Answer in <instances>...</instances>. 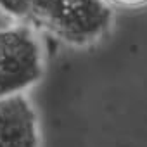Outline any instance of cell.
Returning a JSON list of instances; mask_svg holds the SVG:
<instances>
[{
	"label": "cell",
	"mask_w": 147,
	"mask_h": 147,
	"mask_svg": "<svg viewBox=\"0 0 147 147\" xmlns=\"http://www.w3.org/2000/svg\"><path fill=\"white\" fill-rule=\"evenodd\" d=\"M30 18L62 42L83 47L107 31L113 9L109 0H33Z\"/></svg>",
	"instance_id": "cell-1"
},
{
	"label": "cell",
	"mask_w": 147,
	"mask_h": 147,
	"mask_svg": "<svg viewBox=\"0 0 147 147\" xmlns=\"http://www.w3.org/2000/svg\"><path fill=\"white\" fill-rule=\"evenodd\" d=\"M43 73V54L36 33L18 21L0 30V99L23 94Z\"/></svg>",
	"instance_id": "cell-2"
},
{
	"label": "cell",
	"mask_w": 147,
	"mask_h": 147,
	"mask_svg": "<svg viewBox=\"0 0 147 147\" xmlns=\"http://www.w3.org/2000/svg\"><path fill=\"white\" fill-rule=\"evenodd\" d=\"M0 147H40L36 114L23 94L0 99Z\"/></svg>",
	"instance_id": "cell-3"
},
{
	"label": "cell",
	"mask_w": 147,
	"mask_h": 147,
	"mask_svg": "<svg viewBox=\"0 0 147 147\" xmlns=\"http://www.w3.org/2000/svg\"><path fill=\"white\" fill-rule=\"evenodd\" d=\"M33 0H0V7L18 21L30 19Z\"/></svg>",
	"instance_id": "cell-4"
},
{
	"label": "cell",
	"mask_w": 147,
	"mask_h": 147,
	"mask_svg": "<svg viewBox=\"0 0 147 147\" xmlns=\"http://www.w3.org/2000/svg\"><path fill=\"white\" fill-rule=\"evenodd\" d=\"M109 2L119 7H126V9H140L147 5V0H109Z\"/></svg>",
	"instance_id": "cell-5"
},
{
	"label": "cell",
	"mask_w": 147,
	"mask_h": 147,
	"mask_svg": "<svg viewBox=\"0 0 147 147\" xmlns=\"http://www.w3.org/2000/svg\"><path fill=\"white\" fill-rule=\"evenodd\" d=\"M18 19H14L11 14H7L2 7H0V30H4V28H9L12 24H16Z\"/></svg>",
	"instance_id": "cell-6"
}]
</instances>
